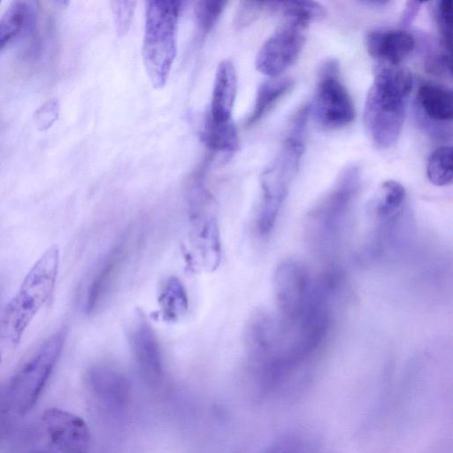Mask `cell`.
I'll use <instances>...</instances> for the list:
<instances>
[{"label":"cell","mask_w":453,"mask_h":453,"mask_svg":"<svg viewBox=\"0 0 453 453\" xmlns=\"http://www.w3.org/2000/svg\"><path fill=\"white\" fill-rule=\"evenodd\" d=\"M265 453H307V445L299 439H285L275 443Z\"/></svg>","instance_id":"obj_29"},{"label":"cell","mask_w":453,"mask_h":453,"mask_svg":"<svg viewBox=\"0 0 453 453\" xmlns=\"http://www.w3.org/2000/svg\"><path fill=\"white\" fill-rule=\"evenodd\" d=\"M42 423L51 442L62 453H88L91 437L83 418L68 411L49 408Z\"/></svg>","instance_id":"obj_10"},{"label":"cell","mask_w":453,"mask_h":453,"mask_svg":"<svg viewBox=\"0 0 453 453\" xmlns=\"http://www.w3.org/2000/svg\"><path fill=\"white\" fill-rule=\"evenodd\" d=\"M60 104L56 98L47 100L35 112L34 121L36 128L46 131L57 121L59 116Z\"/></svg>","instance_id":"obj_28"},{"label":"cell","mask_w":453,"mask_h":453,"mask_svg":"<svg viewBox=\"0 0 453 453\" xmlns=\"http://www.w3.org/2000/svg\"><path fill=\"white\" fill-rule=\"evenodd\" d=\"M293 86L294 81L290 77L278 76L264 81L257 88L253 109L246 125L250 127L259 121Z\"/></svg>","instance_id":"obj_17"},{"label":"cell","mask_w":453,"mask_h":453,"mask_svg":"<svg viewBox=\"0 0 453 453\" xmlns=\"http://www.w3.org/2000/svg\"><path fill=\"white\" fill-rule=\"evenodd\" d=\"M412 76L401 65L379 64L374 70L364 109V126L379 149L391 148L397 142L404 122Z\"/></svg>","instance_id":"obj_1"},{"label":"cell","mask_w":453,"mask_h":453,"mask_svg":"<svg viewBox=\"0 0 453 453\" xmlns=\"http://www.w3.org/2000/svg\"><path fill=\"white\" fill-rule=\"evenodd\" d=\"M339 71L334 59L321 65L313 100L308 107L316 123L330 130L349 126L356 115L352 99L339 79Z\"/></svg>","instance_id":"obj_8"},{"label":"cell","mask_w":453,"mask_h":453,"mask_svg":"<svg viewBox=\"0 0 453 453\" xmlns=\"http://www.w3.org/2000/svg\"><path fill=\"white\" fill-rule=\"evenodd\" d=\"M432 12L441 35L442 48L450 52L453 24L452 2L440 0L433 3Z\"/></svg>","instance_id":"obj_24"},{"label":"cell","mask_w":453,"mask_h":453,"mask_svg":"<svg viewBox=\"0 0 453 453\" xmlns=\"http://www.w3.org/2000/svg\"><path fill=\"white\" fill-rule=\"evenodd\" d=\"M272 1H242L240 3L234 18V26L236 29H242L255 20L264 12H271Z\"/></svg>","instance_id":"obj_25"},{"label":"cell","mask_w":453,"mask_h":453,"mask_svg":"<svg viewBox=\"0 0 453 453\" xmlns=\"http://www.w3.org/2000/svg\"><path fill=\"white\" fill-rule=\"evenodd\" d=\"M237 93V75L234 63L222 60L217 67L209 115L215 120L231 119Z\"/></svg>","instance_id":"obj_15"},{"label":"cell","mask_w":453,"mask_h":453,"mask_svg":"<svg viewBox=\"0 0 453 453\" xmlns=\"http://www.w3.org/2000/svg\"><path fill=\"white\" fill-rule=\"evenodd\" d=\"M365 43L379 64L400 65L413 50L415 39L403 29L378 28L367 32Z\"/></svg>","instance_id":"obj_14"},{"label":"cell","mask_w":453,"mask_h":453,"mask_svg":"<svg viewBox=\"0 0 453 453\" xmlns=\"http://www.w3.org/2000/svg\"><path fill=\"white\" fill-rule=\"evenodd\" d=\"M87 380L93 392L104 400L119 401L121 395L127 393V381L109 366H92L87 373Z\"/></svg>","instance_id":"obj_19"},{"label":"cell","mask_w":453,"mask_h":453,"mask_svg":"<svg viewBox=\"0 0 453 453\" xmlns=\"http://www.w3.org/2000/svg\"><path fill=\"white\" fill-rule=\"evenodd\" d=\"M202 141L211 150L233 152L239 148L236 127L232 120L219 121L207 114Z\"/></svg>","instance_id":"obj_20"},{"label":"cell","mask_w":453,"mask_h":453,"mask_svg":"<svg viewBox=\"0 0 453 453\" xmlns=\"http://www.w3.org/2000/svg\"><path fill=\"white\" fill-rule=\"evenodd\" d=\"M423 2L408 1L401 15L400 23L402 27H409L417 17Z\"/></svg>","instance_id":"obj_30"},{"label":"cell","mask_w":453,"mask_h":453,"mask_svg":"<svg viewBox=\"0 0 453 453\" xmlns=\"http://www.w3.org/2000/svg\"><path fill=\"white\" fill-rule=\"evenodd\" d=\"M130 343L142 378L150 385L158 384L163 377L161 349L153 328L142 316L131 329Z\"/></svg>","instance_id":"obj_11"},{"label":"cell","mask_w":453,"mask_h":453,"mask_svg":"<svg viewBox=\"0 0 453 453\" xmlns=\"http://www.w3.org/2000/svg\"><path fill=\"white\" fill-rule=\"evenodd\" d=\"M128 254V246L122 241L105 255L87 290L84 302L86 314L94 313L107 296L126 265Z\"/></svg>","instance_id":"obj_13"},{"label":"cell","mask_w":453,"mask_h":453,"mask_svg":"<svg viewBox=\"0 0 453 453\" xmlns=\"http://www.w3.org/2000/svg\"><path fill=\"white\" fill-rule=\"evenodd\" d=\"M366 216L371 225L366 239L382 248L396 245L408 223L404 187L392 180L381 183L367 203Z\"/></svg>","instance_id":"obj_7"},{"label":"cell","mask_w":453,"mask_h":453,"mask_svg":"<svg viewBox=\"0 0 453 453\" xmlns=\"http://www.w3.org/2000/svg\"><path fill=\"white\" fill-rule=\"evenodd\" d=\"M60 264L58 245L50 246L25 276L0 313V343L14 347L39 311L51 298Z\"/></svg>","instance_id":"obj_2"},{"label":"cell","mask_w":453,"mask_h":453,"mask_svg":"<svg viewBox=\"0 0 453 453\" xmlns=\"http://www.w3.org/2000/svg\"><path fill=\"white\" fill-rule=\"evenodd\" d=\"M181 1H149L146 4L142 58L148 77L155 88H163L177 52Z\"/></svg>","instance_id":"obj_5"},{"label":"cell","mask_w":453,"mask_h":453,"mask_svg":"<svg viewBox=\"0 0 453 453\" xmlns=\"http://www.w3.org/2000/svg\"><path fill=\"white\" fill-rule=\"evenodd\" d=\"M158 305L165 321L180 320L188 309V297L182 282L176 277H168L161 285Z\"/></svg>","instance_id":"obj_18"},{"label":"cell","mask_w":453,"mask_h":453,"mask_svg":"<svg viewBox=\"0 0 453 453\" xmlns=\"http://www.w3.org/2000/svg\"><path fill=\"white\" fill-rule=\"evenodd\" d=\"M136 3L134 1H113L111 10L118 35L124 36L132 24Z\"/></svg>","instance_id":"obj_26"},{"label":"cell","mask_w":453,"mask_h":453,"mask_svg":"<svg viewBox=\"0 0 453 453\" xmlns=\"http://www.w3.org/2000/svg\"><path fill=\"white\" fill-rule=\"evenodd\" d=\"M362 4H367V5H373V6H380V5H385L387 4H388V2H384V1H364L362 2Z\"/></svg>","instance_id":"obj_31"},{"label":"cell","mask_w":453,"mask_h":453,"mask_svg":"<svg viewBox=\"0 0 453 453\" xmlns=\"http://www.w3.org/2000/svg\"><path fill=\"white\" fill-rule=\"evenodd\" d=\"M360 188V169L350 165L309 210L304 236L311 250L329 256L338 247Z\"/></svg>","instance_id":"obj_3"},{"label":"cell","mask_w":453,"mask_h":453,"mask_svg":"<svg viewBox=\"0 0 453 453\" xmlns=\"http://www.w3.org/2000/svg\"><path fill=\"white\" fill-rule=\"evenodd\" d=\"M35 18L33 2H12L0 19V50L32 27Z\"/></svg>","instance_id":"obj_16"},{"label":"cell","mask_w":453,"mask_h":453,"mask_svg":"<svg viewBox=\"0 0 453 453\" xmlns=\"http://www.w3.org/2000/svg\"><path fill=\"white\" fill-rule=\"evenodd\" d=\"M307 110L305 107L296 117L280 150L261 175V196L255 217V228L260 238L268 237L273 231L297 173L303 153V133L309 115Z\"/></svg>","instance_id":"obj_4"},{"label":"cell","mask_w":453,"mask_h":453,"mask_svg":"<svg viewBox=\"0 0 453 453\" xmlns=\"http://www.w3.org/2000/svg\"><path fill=\"white\" fill-rule=\"evenodd\" d=\"M226 1L202 0L194 8L196 27L201 36L207 35L219 19Z\"/></svg>","instance_id":"obj_23"},{"label":"cell","mask_w":453,"mask_h":453,"mask_svg":"<svg viewBox=\"0 0 453 453\" xmlns=\"http://www.w3.org/2000/svg\"><path fill=\"white\" fill-rule=\"evenodd\" d=\"M65 331L51 334L14 375L10 387L12 403L20 415L39 400L62 352Z\"/></svg>","instance_id":"obj_6"},{"label":"cell","mask_w":453,"mask_h":453,"mask_svg":"<svg viewBox=\"0 0 453 453\" xmlns=\"http://www.w3.org/2000/svg\"><path fill=\"white\" fill-rule=\"evenodd\" d=\"M271 13L280 14L283 20L306 26L326 16L324 6L314 1H273Z\"/></svg>","instance_id":"obj_21"},{"label":"cell","mask_w":453,"mask_h":453,"mask_svg":"<svg viewBox=\"0 0 453 453\" xmlns=\"http://www.w3.org/2000/svg\"><path fill=\"white\" fill-rule=\"evenodd\" d=\"M307 27L299 22L283 20L260 48L256 58L257 70L269 78L280 76L302 52Z\"/></svg>","instance_id":"obj_9"},{"label":"cell","mask_w":453,"mask_h":453,"mask_svg":"<svg viewBox=\"0 0 453 453\" xmlns=\"http://www.w3.org/2000/svg\"><path fill=\"white\" fill-rule=\"evenodd\" d=\"M452 163V148L450 146H441L434 150L427 161L428 180L437 187L451 184L453 180Z\"/></svg>","instance_id":"obj_22"},{"label":"cell","mask_w":453,"mask_h":453,"mask_svg":"<svg viewBox=\"0 0 453 453\" xmlns=\"http://www.w3.org/2000/svg\"><path fill=\"white\" fill-rule=\"evenodd\" d=\"M418 111L426 127L435 134H445L453 117L452 90L435 83L421 84L416 96Z\"/></svg>","instance_id":"obj_12"},{"label":"cell","mask_w":453,"mask_h":453,"mask_svg":"<svg viewBox=\"0 0 453 453\" xmlns=\"http://www.w3.org/2000/svg\"><path fill=\"white\" fill-rule=\"evenodd\" d=\"M426 71L435 77L451 80L450 52L447 50L430 53L425 60Z\"/></svg>","instance_id":"obj_27"}]
</instances>
